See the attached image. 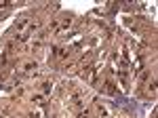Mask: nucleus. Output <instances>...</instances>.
Returning <instances> with one entry per match:
<instances>
[{"label": "nucleus", "mask_w": 158, "mask_h": 118, "mask_svg": "<svg viewBox=\"0 0 158 118\" xmlns=\"http://www.w3.org/2000/svg\"><path fill=\"white\" fill-rule=\"evenodd\" d=\"M15 74L21 76V78H32L38 74V63L34 59H21L17 65H15Z\"/></svg>", "instance_id": "f257e3e1"}, {"label": "nucleus", "mask_w": 158, "mask_h": 118, "mask_svg": "<svg viewBox=\"0 0 158 118\" xmlns=\"http://www.w3.org/2000/svg\"><path fill=\"white\" fill-rule=\"evenodd\" d=\"M68 101H70V107L76 110V112L85 110V93H82L80 89H72V91H70V97H68Z\"/></svg>", "instance_id": "f03ea898"}, {"label": "nucleus", "mask_w": 158, "mask_h": 118, "mask_svg": "<svg viewBox=\"0 0 158 118\" xmlns=\"http://www.w3.org/2000/svg\"><path fill=\"white\" fill-rule=\"evenodd\" d=\"M118 78H120V84H122V91H129V61H127V55L120 59V63H118Z\"/></svg>", "instance_id": "7ed1b4c3"}, {"label": "nucleus", "mask_w": 158, "mask_h": 118, "mask_svg": "<svg viewBox=\"0 0 158 118\" xmlns=\"http://www.w3.org/2000/svg\"><path fill=\"white\" fill-rule=\"evenodd\" d=\"M146 95L148 97H154V95H156V80H154V78H152L150 82H146Z\"/></svg>", "instance_id": "20e7f679"}, {"label": "nucleus", "mask_w": 158, "mask_h": 118, "mask_svg": "<svg viewBox=\"0 0 158 118\" xmlns=\"http://www.w3.org/2000/svg\"><path fill=\"white\" fill-rule=\"evenodd\" d=\"M0 70H2V65H0Z\"/></svg>", "instance_id": "39448f33"}]
</instances>
